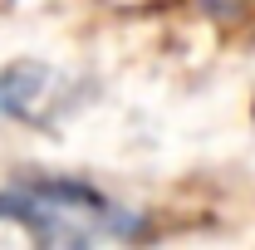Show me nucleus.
Here are the masks:
<instances>
[{"instance_id": "f257e3e1", "label": "nucleus", "mask_w": 255, "mask_h": 250, "mask_svg": "<svg viewBox=\"0 0 255 250\" xmlns=\"http://www.w3.org/2000/svg\"><path fill=\"white\" fill-rule=\"evenodd\" d=\"M0 216L25 226L44 250H98L108 241H128L137 231V216L118 206L113 196L64 182V177H34L0 191Z\"/></svg>"}, {"instance_id": "f03ea898", "label": "nucleus", "mask_w": 255, "mask_h": 250, "mask_svg": "<svg viewBox=\"0 0 255 250\" xmlns=\"http://www.w3.org/2000/svg\"><path fill=\"white\" fill-rule=\"evenodd\" d=\"M59 74L44 69V64H10L0 69V113L5 118H20V123H39L54 98H59Z\"/></svg>"}]
</instances>
